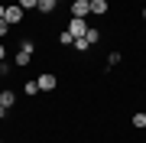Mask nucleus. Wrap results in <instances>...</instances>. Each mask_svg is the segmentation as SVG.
Segmentation results:
<instances>
[{
    "mask_svg": "<svg viewBox=\"0 0 146 143\" xmlns=\"http://www.w3.org/2000/svg\"><path fill=\"white\" fill-rule=\"evenodd\" d=\"M23 16H26V10H23L20 3H10V7L3 10V20L10 23V26H16V23H23Z\"/></svg>",
    "mask_w": 146,
    "mask_h": 143,
    "instance_id": "f257e3e1",
    "label": "nucleus"
},
{
    "mask_svg": "<svg viewBox=\"0 0 146 143\" xmlns=\"http://www.w3.org/2000/svg\"><path fill=\"white\" fill-rule=\"evenodd\" d=\"M29 59H33V43L23 39V43H20V52H16V65L23 69V65H29Z\"/></svg>",
    "mask_w": 146,
    "mask_h": 143,
    "instance_id": "f03ea898",
    "label": "nucleus"
},
{
    "mask_svg": "<svg viewBox=\"0 0 146 143\" xmlns=\"http://www.w3.org/2000/svg\"><path fill=\"white\" fill-rule=\"evenodd\" d=\"M36 85H39V91H55V85H58V78L52 72H42L39 78H36Z\"/></svg>",
    "mask_w": 146,
    "mask_h": 143,
    "instance_id": "7ed1b4c3",
    "label": "nucleus"
},
{
    "mask_svg": "<svg viewBox=\"0 0 146 143\" xmlns=\"http://www.w3.org/2000/svg\"><path fill=\"white\" fill-rule=\"evenodd\" d=\"M68 33H72L75 39L84 36V33H88V20H78V16H72V20H68Z\"/></svg>",
    "mask_w": 146,
    "mask_h": 143,
    "instance_id": "20e7f679",
    "label": "nucleus"
},
{
    "mask_svg": "<svg viewBox=\"0 0 146 143\" xmlns=\"http://www.w3.org/2000/svg\"><path fill=\"white\" fill-rule=\"evenodd\" d=\"M72 16H78V20H88V16H91L88 0H72Z\"/></svg>",
    "mask_w": 146,
    "mask_h": 143,
    "instance_id": "39448f33",
    "label": "nucleus"
},
{
    "mask_svg": "<svg viewBox=\"0 0 146 143\" xmlns=\"http://www.w3.org/2000/svg\"><path fill=\"white\" fill-rule=\"evenodd\" d=\"M88 7H91V16H104L107 13V0H88Z\"/></svg>",
    "mask_w": 146,
    "mask_h": 143,
    "instance_id": "423d86ee",
    "label": "nucleus"
},
{
    "mask_svg": "<svg viewBox=\"0 0 146 143\" xmlns=\"http://www.w3.org/2000/svg\"><path fill=\"white\" fill-rule=\"evenodd\" d=\"M13 104H16V94H13V91H0V107H7V111H10Z\"/></svg>",
    "mask_w": 146,
    "mask_h": 143,
    "instance_id": "0eeeda50",
    "label": "nucleus"
},
{
    "mask_svg": "<svg viewBox=\"0 0 146 143\" xmlns=\"http://www.w3.org/2000/svg\"><path fill=\"white\" fill-rule=\"evenodd\" d=\"M84 39H88V46H94V43H101V29H94V26H88V33H84Z\"/></svg>",
    "mask_w": 146,
    "mask_h": 143,
    "instance_id": "6e6552de",
    "label": "nucleus"
},
{
    "mask_svg": "<svg viewBox=\"0 0 146 143\" xmlns=\"http://www.w3.org/2000/svg\"><path fill=\"white\" fill-rule=\"evenodd\" d=\"M36 10H39V13H52V10H55V0H39Z\"/></svg>",
    "mask_w": 146,
    "mask_h": 143,
    "instance_id": "1a4fd4ad",
    "label": "nucleus"
},
{
    "mask_svg": "<svg viewBox=\"0 0 146 143\" xmlns=\"http://www.w3.org/2000/svg\"><path fill=\"white\" fill-rule=\"evenodd\" d=\"M58 43H62V46H72V43H75V36H72L68 29H62V33H58Z\"/></svg>",
    "mask_w": 146,
    "mask_h": 143,
    "instance_id": "9d476101",
    "label": "nucleus"
},
{
    "mask_svg": "<svg viewBox=\"0 0 146 143\" xmlns=\"http://www.w3.org/2000/svg\"><path fill=\"white\" fill-rule=\"evenodd\" d=\"M72 46H75V49H78V52H88V49H91V46H88V39H84V36H78V39H75V43H72Z\"/></svg>",
    "mask_w": 146,
    "mask_h": 143,
    "instance_id": "9b49d317",
    "label": "nucleus"
},
{
    "mask_svg": "<svg viewBox=\"0 0 146 143\" xmlns=\"http://www.w3.org/2000/svg\"><path fill=\"white\" fill-rule=\"evenodd\" d=\"M133 127H146V114H133Z\"/></svg>",
    "mask_w": 146,
    "mask_h": 143,
    "instance_id": "f8f14e48",
    "label": "nucleus"
},
{
    "mask_svg": "<svg viewBox=\"0 0 146 143\" xmlns=\"http://www.w3.org/2000/svg\"><path fill=\"white\" fill-rule=\"evenodd\" d=\"M26 94H29V98L39 94V85H36V81H26Z\"/></svg>",
    "mask_w": 146,
    "mask_h": 143,
    "instance_id": "ddd939ff",
    "label": "nucleus"
},
{
    "mask_svg": "<svg viewBox=\"0 0 146 143\" xmlns=\"http://www.w3.org/2000/svg\"><path fill=\"white\" fill-rule=\"evenodd\" d=\"M107 65L114 69V65H120V52H110V59H107Z\"/></svg>",
    "mask_w": 146,
    "mask_h": 143,
    "instance_id": "4468645a",
    "label": "nucleus"
},
{
    "mask_svg": "<svg viewBox=\"0 0 146 143\" xmlns=\"http://www.w3.org/2000/svg\"><path fill=\"white\" fill-rule=\"evenodd\" d=\"M7 33H10V23H7V20H0V39H3Z\"/></svg>",
    "mask_w": 146,
    "mask_h": 143,
    "instance_id": "2eb2a0df",
    "label": "nucleus"
},
{
    "mask_svg": "<svg viewBox=\"0 0 146 143\" xmlns=\"http://www.w3.org/2000/svg\"><path fill=\"white\" fill-rule=\"evenodd\" d=\"M3 55H7V46H3V39H0V62H3Z\"/></svg>",
    "mask_w": 146,
    "mask_h": 143,
    "instance_id": "dca6fc26",
    "label": "nucleus"
},
{
    "mask_svg": "<svg viewBox=\"0 0 146 143\" xmlns=\"http://www.w3.org/2000/svg\"><path fill=\"white\" fill-rule=\"evenodd\" d=\"M3 117H7V107H0V120H3Z\"/></svg>",
    "mask_w": 146,
    "mask_h": 143,
    "instance_id": "f3484780",
    "label": "nucleus"
},
{
    "mask_svg": "<svg viewBox=\"0 0 146 143\" xmlns=\"http://www.w3.org/2000/svg\"><path fill=\"white\" fill-rule=\"evenodd\" d=\"M3 10H7V7H3V3H0V20H3Z\"/></svg>",
    "mask_w": 146,
    "mask_h": 143,
    "instance_id": "a211bd4d",
    "label": "nucleus"
},
{
    "mask_svg": "<svg viewBox=\"0 0 146 143\" xmlns=\"http://www.w3.org/2000/svg\"><path fill=\"white\" fill-rule=\"evenodd\" d=\"M143 23H146V7H143Z\"/></svg>",
    "mask_w": 146,
    "mask_h": 143,
    "instance_id": "6ab92c4d",
    "label": "nucleus"
},
{
    "mask_svg": "<svg viewBox=\"0 0 146 143\" xmlns=\"http://www.w3.org/2000/svg\"><path fill=\"white\" fill-rule=\"evenodd\" d=\"M55 3H65V0H55ZM68 3H72V0H68Z\"/></svg>",
    "mask_w": 146,
    "mask_h": 143,
    "instance_id": "aec40b11",
    "label": "nucleus"
},
{
    "mask_svg": "<svg viewBox=\"0 0 146 143\" xmlns=\"http://www.w3.org/2000/svg\"><path fill=\"white\" fill-rule=\"evenodd\" d=\"M0 143H3V140H0Z\"/></svg>",
    "mask_w": 146,
    "mask_h": 143,
    "instance_id": "412c9836",
    "label": "nucleus"
}]
</instances>
